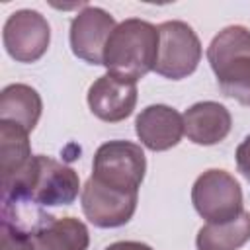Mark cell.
<instances>
[{
	"label": "cell",
	"instance_id": "3957f363",
	"mask_svg": "<svg viewBox=\"0 0 250 250\" xmlns=\"http://www.w3.org/2000/svg\"><path fill=\"white\" fill-rule=\"evenodd\" d=\"M207 61L227 98L250 105V29L229 25L207 47Z\"/></svg>",
	"mask_w": 250,
	"mask_h": 250
},
{
	"label": "cell",
	"instance_id": "9c48e42d",
	"mask_svg": "<svg viewBox=\"0 0 250 250\" xmlns=\"http://www.w3.org/2000/svg\"><path fill=\"white\" fill-rule=\"evenodd\" d=\"M115 25L113 16L104 8L84 6L70 21L72 53L90 64H104V47Z\"/></svg>",
	"mask_w": 250,
	"mask_h": 250
},
{
	"label": "cell",
	"instance_id": "9a60e30c",
	"mask_svg": "<svg viewBox=\"0 0 250 250\" xmlns=\"http://www.w3.org/2000/svg\"><path fill=\"white\" fill-rule=\"evenodd\" d=\"M250 240V213L242 211L227 223H207L195 236L197 250H238Z\"/></svg>",
	"mask_w": 250,
	"mask_h": 250
},
{
	"label": "cell",
	"instance_id": "5bb4252c",
	"mask_svg": "<svg viewBox=\"0 0 250 250\" xmlns=\"http://www.w3.org/2000/svg\"><path fill=\"white\" fill-rule=\"evenodd\" d=\"M41 111V96L27 84H10L0 94V121H12L29 133L35 129Z\"/></svg>",
	"mask_w": 250,
	"mask_h": 250
},
{
	"label": "cell",
	"instance_id": "30bf717a",
	"mask_svg": "<svg viewBox=\"0 0 250 250\" xmlns=\"http://www.w3.org/2000/svg\"><path fill=\"white\" fill-rule=\"evenodd\" d=\"M88 105L98 119L119 123L137 105V82L105 72L88 88Z\"/></svg>",
	"mask_w": 250,
	"mask_h": 250
},
{
	"label": "cell",
	"instance_id": "2e32d148",
	"mask_svg": "<svg viewBox=\"0 0 250 250\" xmlns=\"http://www.w3.org/2000/svg\"><path fill=\"white\" fill-rule=\"evenodd\" d=\"M27 131L12 121H0V166L2 180L18 174L31 160V145Z\"/></svg>",
	"mask_w": 250,
	"mask_h": 250
},
{
	"label": "cell",
	"instance_id": "5b68a950",
	"mask_svg": "<svg viewBox=\"0 0 250 250\" xmlns=\"http://www.w3.org/2000/svg\"><path fill=\"white\" fill-rule=\"evenodd\" d=\"M191 203L207 223H227L242 209V189L232 174L211 168L203 172L191 188Z\"/></svg>",
	"mask_w": 250,
	"mask_h": 250
},
{
	"label": "cell",
	"instance_id": "6da1fadb",
	"mask_svg": "<svg viewBox=\"0 0 250 250\" xmlns=\"http://www.w3.org/2000/svg\"><path fill=\"white\" fill-rule=\"evenodd\" d=\"M78 191V172L45 154H33L18 174L2 180V199H27L41 207L70 205Z\"/></svg>",
	"mask_w": 250,
	"mask_h": 250
},
{
	"label": "cell",
	"instance_id": "ac0fdd59",
	"mask_svg": "<svg viewBox=\"0 0 250 250\" xmlns=\"http://www.w3.org/2000/svg\"><path fill=\"white\" fill-rule=\"evenodd\" d=\"M236 166L238 172H242V176L250 182V135L236 146Z\"/></svg>",
	"mask_w": 250,
	"mask_h": 250
},
{
	"label": "cell",
	"instance_id": "8992f818",
	"mask_svg": "<svg viewBox=\"0 0 250 250\" xmlns=\"http://www.w3.org/2000/svg\"><path fill=\"white\" fill-rule=\"evenodd\" d=\"M158 35L160 43L154 72L170 80L189 76L201 61V41L191 25L180 20L164 21L158 25Z\"/></svg>",
	"mask_w": 250,
	"mask_h": 250
},
{
	"label": "cell",
	"instance_id": "7c38bea8",
	"mask_svg": "<svg viewBox=\"0 0 250 250\" xmlns=\"http://www.w3.org/2000/svg\"><path fill=\"white\" fill-rule=\"evenodd\" d=\"M230 127L232 117L219 102H197L184 113V133L195 145H217L227 139Z\"/></svg>",
	"mask_w": 250,
	"mask_h": 250
},
{
	"label": "cell",
	"instance_id": "7a4b0ae2",
	"mask_svg": "<svg viewBox=\"0 0 250 250\" xmlns=\"http://www.w3.org/2000/svg\"><path fill=\"white\" fill-rule=\"evenodd\" d=\"M158 43L156 25L146 20L127 18L115 25L104 47V66L109 74L137 82L154 70Z\"/></svg>",
	"mask_w": 250,
	"mask_h": 250
},
{
	"label": "cell",
	"instance_id": "ba28073f",
	"mask_svg": "<svg viewBox=\"0 0 250 250\" xmlns=\"http://www.w3.org/2000/svg\"><path fill=\"white\" fill-rule=\"evenodd\" d=\"M139 193H127L96 182L92 176L80 191V205L86 219L100 229H117L127 225L137 209Z\"/></svg>",
	"mask_w": 250,
	"mask_h": 250
},
{
	"label": "cell",
	"instance_id": "277c9868",
	"mask_svg": "<svg viewBox=\"0 0 250 250\" xmlns=\"http://www.w3.org/2000/svg\"><path fill=\"white\" fill-rule=\"evenodd\" d=\"M146 156L131 141H107L98 146L92 162V178L107 188L139 193L145 180Z\"/></svg>",
	"mask_w": 250,
	"mask_h": 250
},
{
	"label": "cell",
	"instance_id": "52a82bcc",
	"mask_svg": "<svg viewBox=\"0 0 250 250\" xmlns=\"http://www.w3.org/2000/svg\"><path fill=\"white\" fill-rule=\"evenodd\" d=\"M8 55L18 62L39 61L51 43V27L37 10H18L8 16L2 31Z\"/></svg>",
	"mask_w": 250,
	"mask_h": 250
},
{
	"label": "cell",
	"instance_id": "d6986e66",
	"mask_svg": "<svg viewBox=\"0 0 250 250\" xmlns=\"http://www.w3.org/2000/svg\"><path fill=\"white\" fill-rule=\"evenodd\" d=\"M104 250H152V248L148 244L137 242V240H119V242H113V244L105 246Z\"/></svg>",
	"mask_w": 250,
	"mask_h": 250
},
{
	"label": "cell",
	"instance_id": "4fadbf2b",
	"mask_svg": "<svg viewBox=\"0 0 250 250\" xmlns=\"http://www.w3.org/2000/svg\"><path fill=\"white\" fill-rule=\"evenodd\" d=\"M31 236L33 250H88V227L74 217H53Z\"/></svg>",
	"mask_w": 250,
	"mask_h": 250
},
{
	"label": "cell",
	"instance_id": "e0dca14e",
	"mask_svg": "<svg viewBox=\"0 0 250 250\" xmlns=\"http://www.w3.org/2000/svg\"><path fill=\"white\" fill-rule=\"evenodd\" d=\"M0 250H33L31 236L0 221Z\"/></svg>",
	"mask_w": 250,
	"mask_h": 250
},
{
	"label": "cell",
	"instance_id": "8fae6325",
	"mask_svg": "<svg viewBox=\"0 0 250 250\" xmlns=\"http://www.w3.org/2000/svg\"><path fill=\"white\" fill-rule=\"evenodd\" d=\"M135 133L148 150H168L184 137V115L164 104L146 105L135 119Z\"/></svg>",
	"mask_w": 250,
	"mask_h": 250
}]
</instances>
